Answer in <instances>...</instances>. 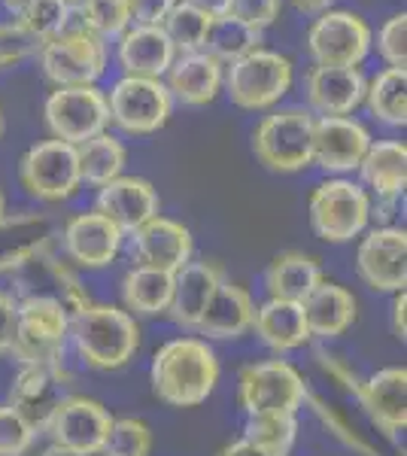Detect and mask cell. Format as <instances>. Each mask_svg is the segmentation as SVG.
Here are the masks:
<instances>
[{
	"instance_id": "6da1fadb",
	"label": "cell",
	"mask_w": 407,
	"mask_h": 456,
	"mask_svg": "<svg viewBox=\"0 0 407 456\" xmlns=\"http://www.w3.org/2000/svg\"><path fill=\"white\" fill-rule=\"evenodd\" d=\"M152 389L170 408H198L219 384V359L204 338H174L152 356Z\"/></svg>"
},
{
	"instance_id": "7a4b0ae2",
	"label": "cell",
	"mask_w": 407,
	"mask_h": 456,
	"mask_svg": "<svg viewBox=\"0 0 407 456\" xmlns=\"http://www.w3.org/2000/svg\"><path fill=\"white\" fill-rule=\"evenodd\" d=\"M70 344L85 365L116 371L134 359L140 326L134 314L116 305H85L70 316Z\"/></svg>"
},
{
	"instance_id": "3957f363",
	"label": "cell",
	"mask_w": 407,
	"mask_h": 456,
	"mask_svg": "<svg viewBox=\"0 0 407 456\" xmlns=\"http://www.w3.org/2000/svg\"><path fill=\"white\" fill-rule=\"evenodd\" d=\"M70 344V311L55 296H31L16 305L10 353L21 365L58 369Z\"/></svg>"
},
{
	"instance_id": "277c9868",
	"label": "cell",
	"mask_w": 407,
	"mask_h": 456,
	"mask_svg": "<svg viewBox=\"0 0 407 456\" xmlns=\"http://www.w3.org/2000/svg\"><path fill=\"white\" fill-rule=\"evenodd\" d=\"M313 122L305 107H286L265 116L253 131V152L268 171L295 174L313 165Z\"/></svg>"
},
{
	"instance_id": "5b68a950",
	"label": "cell",
	"mask_w": 407,
	"mask_h": 456,
	"mask_svg": "<svg viewBox=\"0 0 407 456\" xmlns=\"http://www.w3.org/2000/svg\"><path fill=\"white\" fill-rule=\"evenodd\" d=\"M238 399L247 417H295L310 393L295 365L286 359H268L240 371Z\"/></svg>"
},
{
	"instance_id": "8992f818",
	"label": "cell",
	"mask_w": 407,
	"mask_h": 456,
	"mask_svg": "<svg viewBox=\"0 0 407 456\" xmlns=\"http://www.w3.org/2000/svg\"><path fill=\"white\" fill-rule=\"evenodd\" d=\"M371 223V198L353 180H325L310 195V225L329 244H350Z\"/></svg>"
},
{
	"instance_id": "52a82bcc",
	"label": "cell",
	"mask_w": 407,
	"mask_h": 456,
	"mask_svg": "<svg viewBox=\"0 0 407 456\" xmlns=\"http://www.w3.org/2000/svg\"><path fill=\"white\" fill-rule=\"evenodd\" d=\"M222 86L234 107L268 110L280 104L292 88V61L271 49H256L240 61L228 64Z\"/></svg>"
},
{
	"instance_id": "ba28073f",
	"label": "cell",
	"mask_w": 407,
	"mask_h": 456,
	"mask_svg": "<svg viewBox=\"0 0 407 456\" xmlns=\"http://www.w3.org/2000/svg\"><path fill=\"white\" fill-rule=\"evenodd\" d=\"M40 68L58 88L94 86L107 70V43L83 25L68 28L40 46Z\"/></svg>"
},
{
	"instance_id": "9c48e42d",
	"label": "cell",
	"mask_w": 407,
	"mask_h": 456,
	"mask_svg": "<svg viewBox=\"0 0 407 456\" xmlns=\"http://www.w3.org/2000/svg\"><path fill=\"white\" fill-rule=\"evenodd\" d=\"M110 122L125 134H155L174 113V98L167 86L152 77H122L107 94Z\"/></svg>"
},
{
	"instance_id": "30bf717a",
	"label": "cell",
	"mask_w": 407,
	"mask_h": 456,
	"mask_svg": "<svg viewBox=\"0 0 407 456\" xmlns=\"http://www.w3.org/2000/svg\"><path fill=\"white\" fill-rule=\"evenodd\" d=\"M43 116H46V128L52 131V141L79 146L107 131L110 125L107 94L98 86L55 88L46 98Z\"/></svg>"
},
{
	"instance_id": "8fae6325",
	"label": "cell",
	"mask_w": 407,
	"mask_h": 456,
	"mask_svg": "<svg viewBox=\"0 0 407 456\" xmlns=\"http://www.w3.org/2000/svg\"><path fill=\"white\" fill-rule=\"evenodd\" d=\"M113 417L101 402L85 395H64L55 414L49 417L46 432L61 456H101L107 444Z\"/></svg>"
},
{
	"instance_id": "7c38bea8",
	"label": "cell",
	"mask_w": 407,
	"mask_h": 456,
	"mask_svg": "<svg viewBox=\"0 0 407 456\" xmlns=\"http://www.w3.org/2000/svg\"><path fill=\"white\" fill-rule=\"evenodd\" d=\"M19 180L25 192L37 201L58 204L77 195L83 186L79 180V161L77 146L64 141H43L25 152L19 165Z\"/></svg>"
},
{
	"instance_id": "4fadbf2b",
	"label": "cell",
	"mask_w": 407,
	"mask_h": 456,
	"mask_svg": "<svg viewBox=\"0 0 407 456\" xmlns=\"http://www.w3.org/2000/svg\"><path fill=\"white\" fill-rule=\"evenodd\" d=\"M316 68H359L371 49V31L350 10H325L307 31Z\"/></svg>"
},
{
	"instance_id": "5bb4252c",
	"label": "cell",
	"mask_w": 407,
	"mask_h": 456,
	"mask_svg": "<svg viewBox=\"0 0 407 456\" xmlns=\"http://www.w3.org/2000/svg\"><path fill=\"white\" fill-rule=\"evenodd\" d=\"M356 271L374 292H402L407 286V232L377 225L359 240Z\"/></svg>"
},
{
	"instance_id": "9a60e30c",
	"label": "cell",
	"mask_w": 407,
	"mask_h": 456,
	"mask_svg": "<svg viewBox=\"0 0 407 456\" xmlns=\"http://www.w3.org/2000/svg\"><path fill=\"white\" fill-rule=\"evenodd\" d=\"M371 143V131L350 116H320L313 122V165L329 174L359 171Z\"/></svg>"
},
{
	"instance_id": "2e32d148",
	"label": "cell",
	"mask_w": 407,
	"mask_h": 456,
	"mask_svg": "<svg viewBox=\"0 0 407 456\" xmlns=\"http://www.w3.org/2000/svg\"><path fill=\"white\" fill-rule=\"evenodd\" d=\"M122 240L125 234L110 219H103L98 210L77 213L73 219H68V225L61 232V244L68 259L88 271L113 265L122 249Z\"/></svg>"
},
{
	"instance_id": "e0dca14e",
	"label": "cell",
	"mask_w": 407,
	"mask_h": 456,
	"mask_svg": "<svg viewBox=\"0 0 407 456\" xmlns=\"http://www.w3.org/2000/svg\"><path fill=\"white\" fill-rule=\"evenodd\" d=\"M103 219H110L122 234H134L140 225L159 216L161 201L150 180L143 176H116L113 183L101 186L98 208Z\"/></svg>"
},
{
	"instance_id": "ac0fdd59",
	"label": "cell",
	"mask_w": 407,
	"mask_h": 456,
	"mask_svg": "<svg viewBox=\"0 0 407 456\" xmlns=\"http://www.w3.org/2000/svg\"><path fill=\"white\" fill-rule=\"evenodd\" d=\"M131 238H134L137 265L167 271V274H176L183 265L191 262V253H195V240H191L189 228L176 219L161 216V213L146 225H140Z\"/></svg>"
},
{
	"instance_id": "d6986e66",
	"label": "cell",
	"mask_w": 407,
	"mask_h": 456,
	"mask_svg": "<svg viewBox=\"0 0 407 456\" xmlns=\"http://www.w3.org/2000/svg\"><path fill=\"white\" fill-rule=\"evenodd\" d=\"M256 301L243 286L222 281L213 292L204 316L198 320L195 332L204 335V341H238L247 332H253Z\"/></svg>"
},
{
	"instance_id": "ffe728a7",
	"label": "cell",
	"mask_w": 407,
	"mask_h": 456,
	"mask_svg": "<svg viewBox=\"0 0 407 456\" xmlns=\"http://www.w3.org/2000/svg\"><path fill=\"white\" fill-rule=\"evenodd\" d=\"M362 408L371 414V420L380 426L387 436H398L407 426V369L404 365H389L377 371L356 389Z\"/></svg>"
},
{
	"instance_id": "44dd1931",
	"label": "cell",
	"mask_w": 407,
	"mask_h": 456,
	"mask_svg": "<svg viewBox=\"0 0 407 456\" xmlns=\"http://www.w3.org/2000/svg\"><path fill=\"white\" fill-rule=\"evenodd\" d=\"M359 68H313L307 73V104L320 116H350L365 101Z\"/></svg>"
},
{
	"instance_id": "7402d4cb",
	"label": "cell",
	"mask_w": 407,
	"mask_h": 456,
	"mask_svg": "<svg viewBox=\"0 0 407 456\" xmlns=\"http://www.w3.org/2000/svg\"><path fill=\"white\" fill-rule=\"evenodd\" d=\"M222 281H225V274L213 262L183 265L174 274V296H170V307H167L170 320L183 329H195Z\"/></svg>"
},
{
	"instance_id": "603a6c76",
	"label": "cell",
	"mask_w": 407,
	"mask_h": 456,
	"mask_svg": "<svg viewBox=\"0 0 407 456\" xmlns=\"http://www.w3.org/2000/svg\"><path fill=\"white\" fill-rule=\"evenodd\" d=\"M64 399V378L58 369L21 365V374L12 384V408L34 426V432H46L49 417Z\"/></svg>"
},
{
	"instance_id": "cb8c5ba5",
	"label": "cell",
	"mask_w": 407,
	"mask_h": 456,
	"mask_svg": "<svg viewBox=\"0 0 407 456\" xmlns=\"http://www.w3.org/2000/svg\"><path fill=\"white\" fill-rule=\"evenodd\" d=\"M176 49L170 46L161 25H131L119 37V64L125 77H152L161 79L174 64Z\"/></svg>"
},
{
	"instance_id": "d4e9b609",
	"label": "cell",
	"mask_w": 407,
	"mask_h": 456,
	"mask_svg": "<svg viewBox=\"0 0 407 456\" xmlns=\"http://www.w3.org/2000/svg\"><path fill=\"white\" fill-rule=\"evenodd\" d=\"M222 64L213 55L201 53H186L174 58V64L167 68V92L170 98H176L186 107H204L210 104L222 88Z\"/></svg>"
},
{
	"instance_id": "484cf974",
	"label": "cell",
	"mask_w": 407,
	"mask_h": 456,
	"mask_svg": "<svg viewBox=\"0 0 407 456\" xmlns=\"http://www.w3.org/2000/svg\"><path fill=\"white\" fill-rule=\"evenodd\" d=\"M310 338H338L356 322V296L346 286L322 281L310 296L301 301Z\"/></svg>"
},
{
	"instance_id": "4316f807",
	"label": "cell",
	"mask_w": 407,
	"mask_h": 456,
	"mask_svg": "<svg viewBox=\"0 0 407 456\" xmlns=\"http://www.w3.org/2000/svg\"><path fill=\"white\" fill-rule=\"evenodd\" d=\"M253 329H256V335L262 338L265 347H271L273 353L298 350L310 341L307 320L298 301H283V298L262 301V305L256 307Z\"/></svg>"
},
{
	"instance_id": "83f0119b",
	"label": "cell",
	"mask_w": 407,
	"mask_h": 456,
	"mask_svg": "<svg viewBox=\"0 0 407 456\" xmlns=\"http://www.w3.org/2000/svg\"><path fill=\"white\" fill-rule=\"evenodd\" d=\"M359 174L380 201L395 204L407 186V146L402 141H377L368 146Z\"/></svg>"
},
{
	"instance_id": "f1b7e54d",
	"label": "cell",
	"mask_w": 407,
	"mask_h": 456,
	"mask_svg": "<svg viewBox=\"0 0 407 456\" xmlns=\"http://www.w3.org/2000/svg\"><path fill=\"white\" fill-rule=\"evenodd\" d=\"M325 281L322 268L313 256L298 253V249H289L280 253L271 262L265 283H268V298H283V301H305L310 292Z\"/></svg>"
},
{
	"instance_id": "f546056e",
	"label": "cell",
	"mask_w": 407,
	"mask_h": 456,
	"mask_svg": "<svg viewBox=\"0 0 407 456\" xmlns=\"http://www.w3.org/2000/svg\"><path fill=\"white\" fill-rule=\"evenodd\" d=\"M170 296H174V274H167V271L134 265V268L122 277V301L128 314L131 311L137 316L167 314Z\"/></svg>"
},
{
	"instance_id": "4dcf8cb0",
	"label": "cell",
	"mask_w": 407,
	"mask_h": 456,
	"mask_svg": "<svg viewBox=\"0 0 407 456\" xmlns=\"http://www.w3.org/2000/svg\"><path fill=\"white\" fill-rule=\"evenodd\" d=\"M77 161H79V180L101 189L107 183H113L116 176H122L125 161H128V150H125L119 137L103 131V134L77 146Z\"/></svg>"
},
{
	"instance_id": "1f68e13d",
	"label": "cell",
	"mask_w": 407,
	"mask_h": 456,
	"mask_svg": "<svg viewBox=\"0 0 407 456\" xmlns=\"http://www.w3.org/2000/svg\"><path fill=\"white\" fill-rule=\"evenodd\" d=\"M262 34L249 28L247 21L234 19L232 12L219 19H210V28H207V40H204V53L213 55L219 64H234L240 58H247L249 53L262 49Z\"/></svg>"
},
{
	"instance_id": "d6a6232c",
	"label": "cell",
	"mask_w": 407,
	"mask_h": 456,
	"mask_svg": "<svg viewBox=\"0 0 407 456\" xmlns=\"http://www.w3.org/2000/svg\"><path fill=\"white\" fill-rule=\"evenodd\" d=\"M368 110L387 125L407 122V68H387L365 86Z\"/></svg>"
},
{
	"instance_id": "836d02e7",
	"label": "cell",
	"mask_w": 407,
	"mask_h": 456,
	"mask_svg": "<svg viewBox=\"0 0 407 456\" xmlns=\"http://www.w3.org/2000/svg\"><path fill=\"white\" fill-rule=\"evenodd\" d=\"M16 25L31 37L34 43H49L58 34L68 31L70 25V6L64 0H25L19 4Z\"/></svg>"
},
{
	"instance_id": "e575fe53",
	"label": "cell",
	"mask_w": 407,
	"mask_h": 456,
	"mask_svg": "<svg viewBox=\"0 0 407 456\" xmlns=\"http://www.w3.org/2000/svg\"><path fill=\"white\" fill-rule=\"evenodd\" d=\"M207 28H210V16H204L201 10H195L189 0H176L165 16V21H161V31L167 34L170 46H174L180 55L201 53L204 40H207Z\"/></svg>"
},
{
	"instance_id": "d590c367",
	"label": "cell",
	"mask_w": 407,
	"mask_h": 456,
	"mask_svg": "<svg viewBox=\"0 0 407 456\" xmlns=\"http://www.w3.org/2000/svg\"><path fill=\"white\" fill-rule=\"evenodd\" d=\"M79 19L83 28L92 31L101 40L110 37H122L134 21H131V6L128 0H79Z\"/></svg>"
},
{
	"instance_id": "8d00e7d4",
	"label": "cell",
	"mask_w": 407,
	"mask_h": 456,
	"mask_svg": "<svg viewBox=\"0 0 407 456\" xmlns=\"http://www.w3.org/2000/svg\"><path fill=\"white\" fill-rule=\"evenodd\" d=\"M152 453V432L137 417H119L110 426L107 444L101 456H150Z\"/></svg>"
},
{
	"instance_id": "74e56055",
	"label": "cell",
	"mask_w": 407,
	"mask_h": 456,
	"mask_svg": "<svg viewBox=\"0 0 407 456\" xmlns=\"http://www.w3.org/2000/svg\"><path fill=\"white\" fill-rule=\"evenodd\" d=\"M295 436H298L295 417H249L247 436L243 438L256 441V444L268 447V451L289 456V451H292V444H295Z\"/></svg>"
},
{
	"instance_id": "f35d334b",
	"label": "cell",
	"mask_w": 407,
	"mask_h": 456,
	"mask_svg": "<svg viewBox=\"0 0 407 456\" xmlns=\"http://www.w3.org/2000/svg\"><path fill=\"white\" fill-rule=\"evenodd\" d=\"M37 432L12 404H0V456H25Z\"/></svg>"
},
{
	"instance_id": "ab89813d",
	"label": "cell",
	"mask_w": 407,
	"mask_h": 456,
	"mask_svg": "<svg viewBox=\"0 0 407 456\" xmlns=\"http://www.w3.org/2000/svg\"><path fill=\"white\" fill-rule=\"evenodd\" d=\"M377 49L389 68H407V16L395 12L377 34Z\"/></svg>"
},
{
	"instance_id": "60d3db41",
	"label": "cell",
	"mask_w": 407,
	"mask_h": 456,
	"mask_svg": "<svg viewBox=\"0 0 407 456\" xmlns=\"http://www.w3.org/2000/svg\"><path fill=\"white\" fill-rule=\"evenodd\" d=\"M280 10H283V0H234L232 4V16L247 21L256 31L271 28L280 19Z\"/></svg>"
},
{
	"instance_id": "b9f144b4",
	"label": "cell",
	"mask_w": 407,
	"mask_h": 456,
	"mask_svg": "<svg viewBox=\"0 0 407 456\" xmlns=\"http://www.w3.org/2000/svg\"><path fill=\"white\" fill-rule=\"evenodd\" d=\"M34 49V40L19 25H0V68L19 64Z\"/></svg>"
},
{
	"instance_id": "7bdbcfd3",
	"label": "cell",
	"mask_w": 407,
	"mask_h": 456,
	"mask_svg": "<svg viewBox=\"0 0 407 456\" xmlns=\"http://www.w3.org/2000/svg\"><path fill=\"white\" fill-rule=\"evenodd\" d=\"M176 0H128L134 25H161Z\"/></svg>"
},
{
	"instance_id": "ee69618b",
	"label": "cell",
	"mask_w": 407,
	"mask_h": 456,
	"mask_svg": "<svg viewBox=\"0 0 407 456\" xmlns=\"http://www.w3.org/2000/svg\"><path fill=\"white\" fill-rule=\"evenodd\" d=\"M12 329H16V301L6 292H0V356L10 353Z\"/></svg>"
},
{
	"instance_id": "f6af8a7d",
	"label": "cell",
	"mask_w": 407,
	"mask_h": 456,
	"mask_svg": "<svg viewBox=\"0 0 407 456\" xmlns=\"http://www.w3.org/2000/svg\"><path fill=\"white\" fill-rule=\"evenodd\" d=\"M219 456H286V453H277V451H268V447L256 444L249 438H240V441H232L219 451Z\"/></svg>"
},
{
	"instance_id": "bcb514c9",
	"label": "cell",
	"mask_w": 407,
	"mask_h": 456,
	"mask_svg": "<svg viewBox=\"0 0 407 456\" xmlns=\"http://www.w3.org/2000/svg\"><path fill=\"white\" fill-rule=\"evenodd\" d=\"M195 10H201L204 16H210V19H219V16H228L232 12V4L234 0H189Z\"/></svg>"
},
{
	"instance_id": "7dc6e473",
	"label": "cell",
	"mask_w": 407,
	"mask_h": 456,
	"mask_svg": "<svg viewBox=\"0 0 407 456\" xmlns=\"http://www.w3.org/2000/svg\"><path fill=\"white\" fill-rule=\"evenodd\" d=\"M404 311H407V292H395V301H392V329H395V338H404L407 326H404Z\"/></svg>"
},
{
	"instance_id": "c3c4849f",
	"label": "cell",
	"mask_w": 407,
	"mask_h": 456,
	"mask_svg": "<svg viewBox=\"0 0 407 456\" xmlns=\"http://www.w3.org/2000/svg\"><path fill=\"white\" fill-rule=\"evenodd\" d=\"M292 6L301 12V16H322L331 6V0H292Z\"/></svg>"
},
{
	"instance_id": "681fc988",
	"label": "cell",
	"mask_w": 407,
	"mask_h": 456,
	"mask_svg": "<svg viewBox=\"0 0 407 456\" xmlns=\"http://www.w3.org/2000/svg\"><path fill=\"white\" fill-rule=\"evenodd\" d=\"M0 223H4V192H0Z\"/></svg>"
},
{
	"instance_id": "f907efd6",
	"label": "cell",
	"mask_w": 407,
	"mask_h": 456,
	"mask_svg": "<svg viewBox=\"0 0 407 456\" xmlns=\"http://www.w3.org/2000/svg\"><path fill=\"white\" fill-rule=\"evenodd\" d=\"M0 137H4V110H0Z\"/></svg>"
},
{
	"instance_id": "816d5d0a",
	"label": "cell",
	"mask_w": 407,
	"mask_h": 456,
	"mask_svg": "<svg viewBox=\"0 0 407 456\" xmlns=\"http://www.w3.org/2000/svg\"><path fill=\"white\" fill-rule=\"evenodd\" d=\"M6 4H12V6H19V4H25V0H6Z\"/></svg>"
},
{
	"instance_id": "f5cc1de1",
	"label": "cell",
	"mask_w": 407,
	"mask_h": 456,
	"mask_svg": "<svg viewBox=\"0 0 407 456\" xmlns=\"http://www.w3.org/2000/svg\"><path fill=\"white\" fill-rule=\"evenodd\" d=\"M64 4H68V6H73V4H79V0H64Z\"/></svg>"
}]
</instances>
